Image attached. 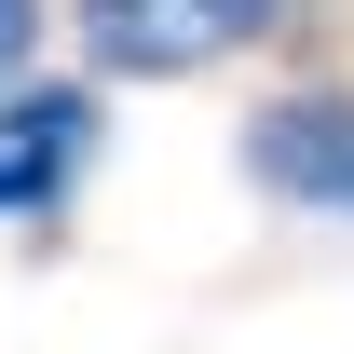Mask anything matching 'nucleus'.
<instances>
[{
    "instance_id": "obj_1",
    "label": "nucleus",
    "mask_w": 354,
    "mask_h": 354,
    "mask_svg": "<svg viewBox=\"0 0 354 354\" xmlns=\"http://www.w3.org/2000/svg\"><path fill=\"white\" fill-rule=\"evenodd\" d=\"M272 14H286V0H68L95 82H191V68L245 55Z\"/></svg>"
},
{
    "instance_id": "obj_4",
    "label": "nucleus",
    "mask_w": 354,
    "mask_h": 354,
    "mask_svg": "<svg viewBox=\"0 0 354 354\" xmlns=\"http://www.w3.org/2000/svg\"><path fill=\"white\" fill-rule=\"evenodd\" d=\"M28 55H41V0H0V82H28Z\"/></svg>"
},
{
    "instance_id": "obj_2",
    "label": "nucleus",
    "mask_w": 354,
    "mask_h": 354,
    "mask_svg": "<svg viewBox=\"0 0 354 354\" xmlns=\"http://www.w3.org/2000/svg\"><path fill=\"white\" fill-rule=\"evenodd\" d=\"M245 177L300 218H354V82H300V95H259L245 109Z\"/></svg>"
},
{
    "instance_id": "obj_3",
    "label": "nucleus",
    "mask_w": 354,
    "mask_h": 354,
    "mask_svg": "<svg viewBox=\"0 0 354 354\" xmlns=\"http://www.w3.org/2000/svg\"><path fill=\"white\" fill-rule=\"evenodd\" d=\"M109 150L95 82H0V218H55Z\"/></svg>"
}]
</instances>
